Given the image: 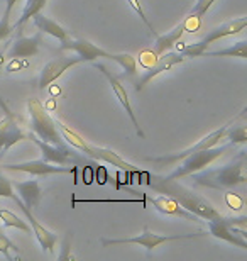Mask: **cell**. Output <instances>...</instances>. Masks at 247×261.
I'll return each instance as SVG.
<instances>
[{
    "instance_id": "cell-1",
    "label": "cell",
    "mask_w": 247,
    "mask_h": 261,
    "mask_svg": "<svg viewBox=\"0 0 247 261\" xmlns=\"http://www.w3.org/2000/svg\"><path fill=\"white\" fill-rule=\"evenodd\" d=\"M148 185L152 190L157 192V194L168 195L180 203L183 208L190 211L191 214H195L200 219H205V221H210V219L220 216V212L212 205V202L208 200L207 197L195 194L193 190L186 189L181 184H178L176 180H168L164 176L159 175H149L148 173Z\"/></svg>"
},
{
    "instance_id": "cell-2",
    "label": "cell",
    "mask_w": 247,
    "mask_h": 261,
    "mask_svg": "<svg viewBox=\"0 0 247 261\" xmlns=\"http://www.w3.org/2000/svg\"><path fill=\"white\" fill-rule=\"evenodd\" d=\"M245 163H247V153L242 149L239 151V154L234 160H230L224 166H218V168L207 170V171L200 170L191 173L190 176L198 187H207V189H215V190L235 189V187L244 185L247 181Z\"/></svg>"
},
{
    "instance_id": "cell-3",
    "label": "cell",
    "mask_w": 247,
    "mask_h": 261,
    "mask_svg": "<svg viewBox=\"0 0 247 261\" xmlns=\"http://www.w3.org/2000/svg\"><path fill=\"white\" fill-rule=\"evenodd\" d=\"M56 126H58V129H60L63 139H65L66 143L71 146V148L81 151V153L85 154V156H88L90 160L105 161V163H108V165H112V166H117L119 170L125 171V173H127L129 176L134 175V173H139V170L135 168L134 165H130L124 158H120V156L115 153V151L108 149V148H100V146L87 143V141L83 139L81 136L76 133V130H73L68 126H65V124H63L61 121H58V119H56Z\"/></svg>"
},
{
    "instance_id": "cell-4",
    "label": "cell",
    "mask_w": 247,
    "mask_h": 261,
    "mask_svg": "<svg viewBox=\"0 0 247 261\" xmlns=\"http://www.w3.org/2000/svg\"><path fill=\"white\" fill-rule=\"evenodd\" d=\"M61 51H75V53L80 56L81 61H95L98 58H105V60H112L120 68L127 73L129 76H134L138 73V61L132 55L129 53H110L107 49L98 48L97 44H93L92 41L83 39V38H76L73 39L71 36L66 41H63L60 46Z\"/></svg>"
},
{
    "instance_id": "cell-5",
    "label": "cell",
    "mask_w": 247,
    "mask_h": 261,
    "mask_svg": "<svg viewBox=\"0 0 247 261\" xmlns=\"http://www.w3.org/2000/svg\"><path fill=\"white\" fill-rule=\"evenodd\" d=\"M28 139L31 143H34L38 146V149L41 151L43 154V160L44 161H49V163H54V165H61V166H92L93 171H95L97 165H95V160H90L88 156L85 154H80L75 148H70L66 144H49V143H44L43 139H39L33 130L28 133Z\"/></svg>"
},
{
    "instance_id": "cell-6",
    "label": "cell",
    "mask_w": 247,
    "mask_h": 261,
    "mask_svg": "<svg viewBox=\"0 0 247 261\" xmlns=\"http://www.w3.org/2000/svg\"><path fill=\"white\" fill-rule=\"evenodd\" d=\"M245 222H247L245 216L225 217V216L220 214V216L207 221L208 236H213V238L220 239V241L234 244L235 248L247 249V241H245L247 232L244 229Z\"/></svg>"
},
{
    "instance_id": "cell-7",
    "label": "cell",
    "mask_w": 247,
    "mask_h": 261,
    "mask_svg": "<svg viewBox=\"0 0 247 261\" xmlns=\"http://www.w3.org/2000/svg\"><path fill=\"white\" fill-rule=\"evenodd\" d=\"M235 149L234 143H227L224 146H213V148H207V149H200L197 153H191L185 156L181 161H178L180 165H176L175 171H171L170 175H164V178L168 180H180L183 176H190L195 171L203 170L205 166H208L210 163H213L215 160H218L220 156H224L229 151Z\"/></svg>"
},
{
    "instance_id": "cell-8",
    "label": "cell",
    "mask_w": 247,
    "mask_h": 261,
    "mask_svg": "<svg viewBox=\"0 0 247 261\" xmlns=\"http://www.w3.org/2000/svg\"><path fill=\"white\" fill-rule=\"evenodd\" d=\"M28 112L31 116L29 127L39 139H43L44 143L56 144V146L65 144L60 129L56 126V121L49 116L46 107L41 103V100H38V98H29Z\"/></svg>"
},
{
    "instance_id": "cell-9",
    "label": "cell",
    "mask_w": 247,
    "mask_h": 261,
    "mask_svg": "<svg viewBox=\"0 0 247 261\" xmlns=\"http://www.w3.org/2000/svg\"><path fill=\"white\" fill-rule=\"evenodd\" d=\"M203 236H208L207 231H198V232H193V234H176V236H161V234H156V232H151L148 226H144L143 229V234L139 236H134V238H125V239H100L102 246H117V244H139L148 249V253L151 254L157 246L164 243H171V241H188V239H198V238H203Z\"/></svg>"
},
{
    "instance_id": "cell-10",
    "label": "cell",
    "mask_w": 247,
    "mask_h": 261,
    "mask_svg": "<svg viewBox=\"0 0 247 261\" xmlns=\"http://www.w3.org/2000/svg\"><path fill=\"white\" fill-rule=\"evenodd\" d=\"M245 25H247V17H237V19L227 20V22L220 24L218 28H213L212 31H208L198 43L188 44L185 48H181V53L185 56H190V58H200L203 51L212 43H215V41H218L222 38H227V36H235V34L242 33L245 29Z\"/></svg>"
},
{
    "instance_id": "cell-11",
    "label": "cell",
    "mask_w": 247,
    "mask_h": 261,
    "mask_svg": "<svg viewBox=\"0 0 247 261\" xmlns=\"http://www.w3.org/2000/svg\"><path fill=\"white\" fill-rule=\"evenodd\" d=\"M234 121H235V117L230 119V121L227 124H224V126H220V129H215L213 133H210V134L205 136V138H202L195 146H191V148L181 151V153L168 154V156H156V158H152V156H146L144 161H148V163H154V165H161V166H175L178 161H181L188 154L197 153V151H200V149H207V148H213V146H217L220 143V139H224L225 130H227V127Z\"/></svg>"
},
{
    "instance_id": "cell-12",
    "label": "cell",
    "mask_w": 247,
    "mask_h": 261,
    "mask_svg": "<svg viewBox=\"0 0 247 261\" xmlns=\"http://www.w3.org/2000/svg\"><path fill=\"white\" fill-rule=\"evenodd\" d=\"M0 168L9 171H22V173H29L34 176H46V175H60V173H75L76 166H61L49 163L44 160H34V161H24V163H4Z\"/></svg>"
},
{
    "instance_id": "cell-13",
    "label": "cell",
    "mask_w": 247,
    "mask_h": 261,
    "mask_svg": "<svg viewBox=\"0 0 247 261\" xmlns=\"http://www.w3.org/2000/svg\"><path fill=\"white\" fill-rule=\"evenodd\" d=\"M10 200H14L15 203L19 205L20 208V212L24 214V217H25V221L29 222V226H31V231H33V234L36 236V239H38V243L41 244V248H43V251L46 253H52L54 251V246H56V243H58V234L54 232H51L49 229H46L43 224H41L38 219L34 217V214L33 211L28 207V205H24L22 202H20V198L17 195H14Z\"/></svg>"
},
{
    "instance_id": "cell-14",
    "label": "cell",
    "mask_w": 247,
    "mask_h": 261,
    "mask_svg": "<svg viewBox=\"0 0 247 261\" xmlns=\"http://www.w3.org/2000/svg\"><path fill=\"white\" fill-rule=\"evenodd\" d=\"M95 68H97V70L102 71V75L108 80L110 87H112V90H114V93H115V97L119 98L120 106L124 107L125 114H127V117L130 119V122H132V126H134V129H135V133H138V136H139L141 139H144V130H143V127L139 126V121H138V117H135L132 106H130L129 95H127V92H125L124 85L119 82V78H115V76L112 75V73L108 71V68H107V66H103V65H100V63H95Z\"/></svg>"
},
{
    "instance_id": "cell-15",
    "label": "cell",
    "mask_w": 247,
    "mask_h": 261,
    "mask_svg": "<svg viewBox=\"0 0 247 261\" xmlns=\"http://www.w3.org/2000/svg\"><path fill=\"white\" fill-rule=\"evenodd\" d=\"M186 58L185 55L181 53V51H176V53H162L161 58L156 61V65L149 66L148 70H146L143 75L139 76V80L135 82V90H143V88L148 85V83L152 80V78H156L157 75H161V73L164 71H170L175 65H180L183 63Z\"/></svg>"
},
{
    "instance_id": "cell-16",
    "label": "cell",
    "mask_w": 247,
    "mask_h": 261,
    "mask_svg": "<svg viewBox=\"0 0 247 261\" xmlns=\"http://www.w3.org/2000/svg\"><path fill=\"white\" fill-rule=\"evenodd\" d=\"M78 63H83L80 56H68V58H54L52 61H49L48 65H44V68L41 70V75H39V88L44 90L48 88L52 82H56L63 73L68 71L70 68H73Z\"/></svg>"
},
{
    "instance_id": "cell-17",
    "label": "cell",
    "mask_w": 247,
    "mask_h": 261,
    "mask_svg": "<svg viewBox=\"0 0 247 261\" xmlns=\"http://www.w3.org/2000/svg\"><path fill=\"white\" fill-rule=\"evenodd\" d=\"M28 139V133L19 126V117L5 116L0 121V158L5 154V151L12 148L19 141Z\"/></svg>"
},
{
    "instance_id": "cell-18",
    "label": "cell",
    "mask_w": 247,
    "mask_h": 261,
    "mask_svg": "<svg viewBox=\"0 0 247 261\" xmlns=\"http://www.w3.org/2000/svg\"><path fill=\"white\" fill-rule=\"evenodd\" d=\"M41 36L43 33H38L36 36L25 38L20 36L10 44V48L5 51V58L7 60H20V58H31L39 53V46H41Z\"/></svg>"
},
{
    "instance_id": "cell-19",
    "label": "cell",
    "mask_w": 247,
    "mask_h": 261,
    "mask_svg": "<svg viewBox=\"0 0 247 261\" xmlns=\"http://www.w3.org/2000/svg\"><path fill=\"white\" fill-rule=\"evenodd\" d=\"M149 202L154 205L157 212L164 214V216H171V217H180L185 219V221H193V222H200V217L191 214L190 211L183 208L180 203H178L175 198L168 197V195H159V197H149Z\"/></svg>"
},
{
    "instance_id": "cell-20",
    "label": "cell",
    "mask_w": 247,
    "mask_h": 261,
    "mask_svg": "<svg viewBox=\"0 0 247 261\" xmlns=\"http://www.w3.org/2000/svg\"><path fill=\"white\" fill-rule=\"evenodd\" d=\"M12 189L19 194L20 202L24 205H28L31 211L38 208L43 198V189L39 187V184L36 180H25V181H14Z\"/></svg>"
},
{
    "instance_id": "cell-21",
    "label": "cell",
    "mask_w": 247,
    "mask_h": 261,
    "mask_svg": "<svg viewBox=\"0 0 247 261\" xmlns=\"http://www.w3.org/2000/svg\"><path fill=\"white\" fill-rule=\"evenodd\" d=\"M186 29H188L186 20H181V22L178 24L176 28H173L170 33H166L162 36L157 34L156 36V43H154V53L156 55H162V53H166L168 49H171L173 46H175L178 41L181 39V36H183V33H185Z\"/></svg>"
},
{
    "instance_id": "cell-22",
    "label": "cell",
    "mask_w": 247,
    "mask_h": 261,
    "mask_svg": "<svg viewBox=\"0 0 247 261\" xmlns=\"http://www.w3.org/2000/svg\"><path fill=\"white\" fill-rule=\"evenodd\" d=\"M33 19H34V25L39 29V33L49 34L52 38H56L58 41H61V43L70 38V31H66L63 25L54 22V20H51L49 17H46V15H43L41 12L36 14Z\"/></svg>"
},
{
    "instance_id": "cell-23",
    "label": "cell",
    "mask_w": 247,
    "mask_h": 261,
    "mask_svg": "<svg viewBox=\"0 0 247 261\" xmlns=\"http://www.w3.org/2000/svg\"><path fill=\"white\" fill-rule=\"evenodd\" d=\"M240 58L247 60V41H237V43L230 44L225 49H217V51H207L205 49L200 58Z\"/></svg>"
},
{
    "instance_id": "cell-24",
    "label": "cell",
    "mask_w": 247,
    "mask_h": 261,
    "mask_svg": "<svg viewBox=\"0 0 247 261\" xmlns=\"http://www.w3.org/2000/svg\"><path fill=\"white\" fill-rule=\"evenodd\" d=\"M0 224H2V227H15V229H19V231L31 234V226L28 224V221H24L17 214L10 212L7 208H2V207H0Z\"/></svg>"
},
{
    "instance_id": "cell-25",
    "label": "cell",
    "mask_w": 247,
    "mask_h": 261,
    "mask_svg": "<svg viewBox=\"0 0 247 261\" xmlns=\"http://www.w3.org/2000/svg\"><path fill=\"white\" fill-rule=\"evenodd\" d=\"M215 4V0H197V4L193 5V9H191V12L186 15V25L188 24H191V22H195L193 24V28H191V31L193 29H197L198 25H200V22H202V19L205 17V14L208 12L210 10V7Z\"/></svg>"
},
{
    "instance_id": "cell-26",
    "label": "cell",
    "mask_w": 247,
    "mask_h": 261,
    "mask_svg": "<svg viewBox=\"0 0 247 261\" xmlns=\"http://www.w3.org/2000/svg\"><path fill=\"white\" fill-rule=\"evenodd\" d=\"M46 4H48V0H28V2H25L24 10H22V15H20L19 20L15 22V29L22 28V25L28 22L31 17H34L36 14L41 12V10L44 9Z\"/></svg>"
},
{
    "instance_id": "cell-27",
    "label": "cell",
    "mask_w": 247,
    "mask_h": 261,
    "mask_svg": "<svg viewBox=\"0 0 247 261\" xmlns=\"http://www.w3.org/2000/svg\"><path fill=\"white\" fill-rule=\"evenodd\" d=\"M15 4H17V0H5V12L0 17V43L4 39H7L10 31H12V28H10V14H12Z\"/></svg>"
},
{
    "instance_id": "cell-28",
    "label": "cell",
    "mask_w": 247,
    "mask_h": 261,
    "mask_svg": "<svg viewBox=\"0 0 247 261\" xmlns=\"http://www.w3.org/2000/svg\"><path fill=\"white\" fill-rule=\"evenodd\" d=\"M224 138L229 139V143H234L235 146L237 144H244L247 141V130H245V126L244 124H240V126H234L232 129L225 130V136Z\"/></svg>"
},
{
    "instance_id": "cell-29",
    "label": "cell",
    "mask_w": 247,
    "mask_h": 261,
    "mask_svg": "<svg viewBox=\"0 0 247 261\" xmlns=\"http://www.w3.org/2000/svg\"><path fill=\"white\" fill-rule=\"evenodd\" d=\"M10 251L20 253V248L17 244H14L10 239L5 236V234L0 231V253L4 254V258H7L9 261H12V256H10Z\"/></svg>"
},
{
    "instance_id": "cell-30",
    "label": "cell",
    "mask_w": 247,
    "mask_h": 261,
    "mask_svg": "<svg viewBox=\"0 0 247 261\" xmlns=\"http://www.w3.org/2000/svg\"><path fill=\"white\" fill-rule=\"evenodd\" d=\"M127 2H129V5H130V7H132V10H134V12L139 15V19L143 20L146 28L149 29V33H151V34H152V36H154V38H156V36H157L156 29L152 28V24L149 22V19L146 17V12H144V9H143V5L139 4V0H127Z\"/></svg>"
},
{
    "instance_id": "cell-31",
    "label": "cell",
    "mask_w": 247,
    "mask_h": 261,
    "mask_svg": "<svg viewBox=\"0 0 247 261\" xmlns=\"http://www.w3.org/2000/svg\"><path fill=\"white\" fill-rule=\"evenodd\" d=\"M14 195L15 194H14V189H12V181H10L4 173H0V197L12 198Z\"/></svg>"
},
{
    "instance_id": "cell-32",
    "label": "cell",
    "mask_w": 247,
    "mask_h": 261,
    "mask_svg": "<svg viewBox=\"0 0 247 261\" xmlns=\"http://www.w3.org/2000/svg\"><path fill=\"white\" fill-rule=\"evenodd\" d=\"M71 239H73V234L71 232H66V236H65V239H63V243H61V253L58 254V258L60 259H73V256H71Z\"/></svg>"
},
{
    "instance_id": "cell-33",
    "label": "cell",
    "mask_w": 247,
    "mask_h": 261,
    "mask_svg": "<svg viewBox=\"0 0 247 261\" xmlns=\"http://www.w3.org/2000/svg\"><path fill=\"white\" fill-rule=\"evenodd\" d=\"M225 200H227V205L232 208V211H239V208L244 207L242 198H240L237 194H232V192H229V194L225 195Z\"/></svg>"
},
{
    "instance_id": "cell-34",
    "label": "cell",
    "mask_w": 247,
    "mask_h": 261,
    "mask_svg": "<svg viewBox=\"0 0 247 261\" xmlns=\"http://www.w3.org/2000/svg\"><path fill=\"white\" fill-rule=\"evenodd\" d=\"M95 173H97V181L100 185L105 184V178H107V171H105L103 166H97L95 168Z\"/></svg>"
},
{
    "instance_id": "cell-35",
    "label": "cell",
    "mask_w": 247,
    "mask_h": 261,
    "mask_svg": "<svg viewBox=\"0 0 247 261\" xmlns=\"http://www.w3.org/2000/svg\"><path fill=\"white\" fill-rule=\"evenodd\" d=\"M5 61H7V58H5V51H0V75L4 73V65Z\"/></svg>"
},
{
    "instance_id": "cell-36",
    "label": "cell",
    "mask_w": 247,
    "mask_h": 261,
    "mask_svg": "<svg viewBox=\"0 0 247 261\" xmlns=\"http://www.w3.org/2000/svg\"><path fill=\"white\" fill-rule=\"evenodd\" d=\"M0 231H2V224H0Z\"/></svg>"
}]
</instances>
